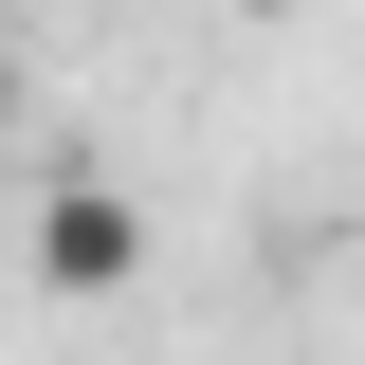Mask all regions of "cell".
I'll list each match as a JSON object with an SVG mask.
<instances>
[{
  "mask_svg": "<svg viewBox=\"0 0 365 365\" xmlns=\"http://www.w3.org/2000/svg\"><path fill=\"white\" fill-rule=\"evenodd\" d=\"M146 274V201L128 182H55L37 201V292H128Z\"/></svg>",
  "mask_w": 365,
  "mask_h": 365,
  "instance_id": "obj_1",
  "label": "cell"
},
{
  "mask_svg": "<svg viewBox=\"0 0 365 365\" xmlns=\"http://www.w3.org/2000/svg\"><path fill=\"white\" fill-rule=\"evenodd\" d=\"M0 128H19V91H0Z\"/></svg>",
  "mask_w": 365,
  "mask_h": 365,
  "instance_id": "obj_2",
  "label": "cell"
}]
</instances>
